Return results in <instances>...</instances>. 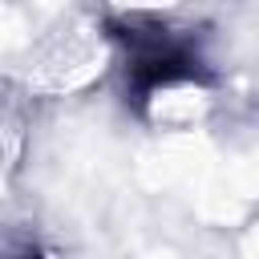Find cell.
<instances>
[{"label":"cell","instance_id":"obj_1","mask_svg":"<svg viewBox=\"0 0 259 259\" xmlns=\"http://www.w3.org/2000/svg\"><path fill=\"white\" fill-rule=\"evenodd\" d=\"M125 45H130V89L138 101H146L150 93H158L162 85H174L182 77H194L198 73V61L190 57L186 45L170 40L166 32H134L125 28L121 32Z\"/></svg>","mask_w":259,"mask_h":259}]
</instances>
